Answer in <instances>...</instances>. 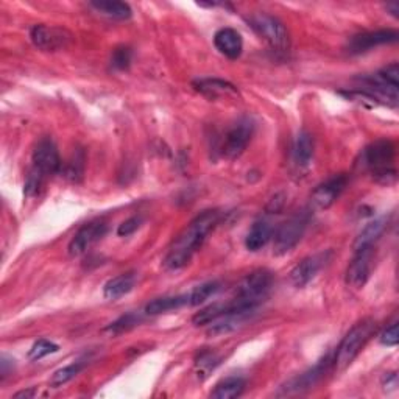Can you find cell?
<instances>
[{
    "label": "cell",
    "mask_w": 399,
    "mask_h": 399,
    "mask_svg": "<svg viewBox=\"0 0 399 399\" xmlns=\"http://www.w3.org/2000/svg\"><path fill=\"white\" fill-rule=\"evenodd\" d=\"M141 320H142V317L139 314H134V312L126 314V315H122L121 318H117L116 322L111 323L105 331L109 332V334H113V335L122 334V332L133 329L134 326H138L141 323Z\"/></svg>",
    "instance_id": "29"
},
{
    "label": "cell",
    "mask_w": 399,
    "mask_h": 399,
    "mask_svg": "<svg viewBox=\"0 0 399 399\" xmlns=\"http://www.w3.org/2000/svg\"><path fill=\"white\" fill-rule=\"evenodd\" d=\"M254 134V122L250 117H244L239 121L226 134L223 142L222 153L226 159H236L241 156L248 147Z\"/></svg>",
    "instance_id": "9"
},
{
    "label": "cell",
    "mask_w": 399,
    "mask_h": 399,
    "mask_svg": "<svg viewBox=\"0 0 399 399\" xmlns=\"http://www.w3.org/2000/svg\"><path fill=\"white\" fill-rule=\"evenodd\" d=\"M36 395V390L35 388H30V390H22V392H18L16 395H13L14 399H19V398H33Z\"/></svg>",
    "instance_id": "38"
},
{
    "label": "cell",
    "mask_w": 399,
    "mask_h": 399,
    "mask_svg": "<svg viewBox=\"0 0 399 399\" xmlns=\"http://www.w3.org/2000/svg\"><path fill=\"white\" fill-rule=\"evenodd\" d=\"M30 39L39 50L57 52L66 49L72 41V35L65 28L39 23V26H35L30 30Z\"/></svg>",
    "instance_id": "8"
},
{
    "label": "cell",
    "mask_w": 399,
    "mask_h": 399,
    "mask_svg": "<svg viewBox=\"0 0 399 399\" xmlns=\"http://www.w3.org/2000/svg\"><path fill=\"white\" fill-rule=\"evenodd\" d=\"M245 390V379L239 376H231L220 381L211 392L214 399H234L239 398Z\"/></svg>",
    "instance_id": "24"
},
{
    "label": "cell",
    "mask_w": 399,
    "mask_h": 399,
    "mask_svg": "<svg viewBox=\"0 0 399 399\" xmlns=\"http://www.w3.org/2000/svg\"><path fill=\"white\" fill-rule=\"evenodd\" d=\"M386 10L390 11V14H393L395 18H398V13H399V5L398 4H387L386 5Z\"/></svg>",
    "instance_id": "39"
},
{
    "label": "cell",
    "mask_w": 399,
    "mask_h": 399,
    "mask_svg": "<svg viewBox=\"0 0 399 399\" xmlns=\"http://www.w3.org/2000/svg\"><path fill=\"white\" fill-rule=\"evenodd\" d=\"M346 185H348V177L345 173L335 175V177L329 178L328 181L322 182V185L317 186L312 192L314 206H317L318 209H328V207H331L335 203V200L341 195Z\"/></svg>",
    "instance_id": "15"
},
{
    "label": "cell",
    "mask_w": 399,
    "mask_h": 399,
    "mask_svg": "<svg viewBox=\"0 0 399 399\" xmlns=\"http://www.w3.org/2000/svg\"><path fill=\"white\" fill-rule=\"evenodd\" d=\"M271 236H273V228H271L267 220H258L250 228L248 234L245 239V246L250 251H259L270 242Z\"/></svg>",
    "instance_id": "19"
},
{
    "label": "cell",
    "mask_w": 399,
    "mask_h": 399,
    "mask_svg": "<svg viewBox=\"0 0 399 399\" xmlns=\"http://www.w3.org/2000/svg\"><path fill=\"white\" fill-rule=\"evenodd\" d=\"M384 390H387V392H392V390L396 388V384H398V379H396V373H388L384 376Z\"/></svg>",
    "instance_id": "37"
},
{
    "label": "cell",
    "mask_w": 399,
    "mask_h": 399,
    "mask_svg": "<svg viewBox=\"0 0 399 399\" xmlns=\"http://www.w3.org/2000/svg\"><path fill=\"white\" fill-rule=\"evenodd\" d=\"M195 91H198L204 97L215 100V99H220V97H229V95H239L237 92V87L234 84H231L225 80H220V78H202V80H197L194 83Z\"/></svg>",
    "instance_id": "17"
},
{
    "label": "cell",
    "mask_w": 399,
    "mask_h": 399,
    "mask_svg": "<svg viewBox=\"0 0 399 399\" xmlns=\"http://www.w3.org/2000/svg\"><path fill=\"white\" fill-rule=\"evenodd\" d=\"M84 151L83 148L74 150V153L69 158V161L65 167V177L72 182H80L84 177Z\"/></svg>",
    "instance_id": "26"
},
{
    "label": "cell",
    "mask_w": 399,
    "mask_h": 399,
    "mask_svg": "<svg viewBox=\"0 0 399 399\" xmlns=\"http://www.w3.org/2000/svg\"><path fill=\"white\" fill-rule=\"evenodd\" d=\"M398 38H399V35L395 30L366 31V33H361V35H356L351 38V41L348 43V52L353 55H359V53L368 52L378 45L396 43Z\"/></svg>",
    "instance_id": "14"
},
{
    "label": "cell",
    "mask_w": 399,
    "mask_h": 399,
    "mask_svg": "<svg viewBox=\"0 0 399 399\" xmlns=\"http://www.w3.org/2000/svg\"><path fill=\"white\" fill-rule=\"evenodd\" d=\"M220 212L217 209L204 211L189 223L175 239L169 253L164 258V267L167 270H180L186 267L194 254L202 248L207 234L219 225Z\"/></svg>",
    "instance_id": "1"
},
{
    "label": "cell",
    "mask_w": 399,
    "mask_h": 399,
    "mask_svg": "<svg viewBox=\"0 0 399 399\" xmlns=\"http://www.w3.org/2000/svg\"><path fill=\"white\" fill-rule=\"evenodd\" d=\"M271 283H273V275H271V271L266 268L254 270L244 279L241 285L237 287V293L234 298L237 301L244 302L245 306L258 309V306L267 297Z\"/></svg>",
    "instance_id": "7"
},
{
    "label": "cell",
    "mask_w": 399,
    "mask_h": 399,
    "mask_svg": "<svg viewBox=\"0 0 399 399\" xmlns=\"http://www.w3.org/2000/svg\"><path fill=\"white\" fill-rule=\"evenodd\" d=\"M376 74L382 80H384L386 83L399 87V66H398V62H392V65H388L387 67L381 69L379 72H376Z\"/></svg>",
    "instance_id": "34"
},
{
    "label": "cell",
    "mask_w": 399,
    "mask_h": 399,
    "mask_svg": "<svg viewBox=\"0 0 399 399\" xmlns=\"http://www.w3.org/2000/svg\"><path fill=\"white\" fill-rule=\"evenodd\" d=\"M189 305V295H177V297H163L156 298L153 301H150L146 306L147 315H161L167 314L170 310H178L181 307H185Z\"/></svg>",
    "instance_id": "22"
},
{
    "label": "cell",
    "mask_w": 399,
    "mask_h": 399,
    "mask_svg": "<svg viewBox=\"0 0 399 399\" xmlns=\"http://www.w3.org/2000/svg\"><path fill=\"white\" fill-rule=\"evenodd\" d=\"M43 181H44V175L33 167V169L28 172L27 182H26V194L28 197L36 195L39 192V189H41V186H43Z\"/></svg>",
    "instance_id": "33"
},
{
    "label": "cell",
    "mask_w": 399,
    "mask_h": 399,
    "mask_svg": "<svg viewBox=\"0 0 399 399\" xmlns=\"http://www.w3.org/2000/svg\"><path fill=\"white\" fill-rule=\"evenodd\" d=\"M251 28L276 52H285L290 47L289 31L278 18L267 13H256L248 19Z\"/></svg>",
    "instance_id": "5"
},
{
    "label": "cell",
    "mask_w": 399,
    "mask_h": 399,
    "mask_svg": "<svg viewBox=\"0 0 399 399\" xmlns=\"http://www.w3.org/2000/svg\"><path fill=\"white\" fill-rule=\"evenodd\" d=\"M220 364V357L212 353V351H204V353L200 354L195 361L197 370H198V376L206 378L212 370H215V366Z\"/></svg>",
    "instance_id": "30"
},
{
    "label": "cell",
    "mask_w": 399,
    "mask_h": 399,
    "mask_svg": "<svg viewBox=\"0 0 399 399\" xmlns=\"http://www.w3.org/2000/svg\"><path fill=\"white\" fill-rule=\"evenodd\" d=\"M133 61V52L130 47H117L113 52V57H111V66L116 70H126L131 66Z\"/></svg>",
    "instance_id": "32"
},
{
    "label": "cell",
    "mask_w": 399,
    "mask_h": 399,
    "mask_svg": "<svg viewBox=\"0 0 399 399\" xmlns=\"http://www.w3.org/2000/svg\"><path fill=\"white\" fill-rule=\"evenodd\" d=\"M219 290H220V283L217 281H209L197 285L195 289L189 293V306L202 305V302H204L206 300L214 297Z\"/></svg>",
    "instance_id": "27"
},
{
    "label": "cell",
    "mask_w": 399,
    "mask_h": 399,
    "mask_svg": "<svg viewBox=\"0 0 399 399\" xmlns=\"http://www.w3.org/2000/svg\"><path fill=\"white\" fill-rule=\"evenodd\" d=\"M214 45L222 55L229 60H237L242 55L244 41L242 36L234 28H220L214 36Z\"/></svg>",
    "instance_id": "16"
},
{
    "label": "cell",
    "mask_w": 399,
    "mask_h": 399,
    "mask_svg": "<svg viewBox=\"0 0 399 399\" xmlns=\"http://www.w3.org/2000/svg\"><path fill=\"white\" fill-rule=\"evenodd\" d=\"M33 167L41 172L44 177L60 172L61 158L57 146L50 138H43L36 143L33 150Z\"/></svg>",
    "instance_id": "13"
},
{
    "label": "cell",
    "mask_w": 399,
    "mask_h": 399,
    "mask_svg": "<svg viewBox=\"0 0 399 399\" xmlns=\"http://www.w3.org/2000/svg\"><path fill=\"white\" fill-rule=\"evenodd\" d=\"M83 364H80V362H75V364H70L67 366H65V368H60L53 373V376L50 379V386L53 388H58L61 386H65L67 384L69 381L74 379L75 376H78V373L83 370Z\"/></svg>",
    "instance_id": "28"
},
{
    "label": "cell",
    "mask_w": 399,
    "mask_h": 399,
    "mask_svg": "<svg viewBox=\"0 0 399 399\" xmlns=\"http://www.w3.org/2000/svg\"><path fill=\"white\" fill-rule=\"evenodd\" d=\"M332 364L334 353H328L324 357H322L312 368L298 374V376L292 378L290 381H287L284 386L279 387L276 396H297L301 393H306L307 390L314 388L318 382L326 376V373L331 370Z\"/></svg>",
    "instance_id": "6"
},
{
    "label": "cell",
    "mask_w": 399,
    "mask_h": 399,
    "mask_svg": "<svg viewBox=\"0 0 399 399\" xmlns=\"http://www.w3.org/2000/svg\"><path fill=\"white\" fill-rule=\"evenodd\" d=\"M134 284H136V275L134 273H122L113 279H109V281L103 287V295H105V298L108 300H119L125 297V295H129L133 289H134Z\"/></svg>",
    "instance_id": "20"
},
{
    "label": "cell",
    "mask_w": 399,
    "mask_h": 399,
    "mask_svg": "<svg viewBox=\"0 0 399 399\" xmlns=\"http://www.w3.org/2000/svg\"><path fill=\"white\" fill-rule=\"evenodd\" d=\"M376 329L378 324L371 318H365V320L354 324L351 331L343 337L339 348L334 351L332 366H335V370L345 371L354 362V359L364 349L366 343L370 341Z\"/></svg>",
    "instance_id": "2"
},
{
    "label": "cell",
    "mask_w": 399,
    "mask_h": 399,
    "mask_svg": "<svg viewBox=\"0 0 399 399\" xmlns=\"http://www.w3.org/2000/svg\"><path fill=\"white\" fill-rule=\"evenodd\" d=\"M231 314V305L229 302H214V305L207 306L204 309L200 310L192 317L194 326H206L212 324L220 318L226 317Z\"/></svg>",
    "instance_id": "23"
},
{
    "label": "cell",
    "mask_w": 399,
    "mask_h": 399,
    "mask_svg": "<svg viewBox=\"0 0 399 399\" xmlns=\"http://www.w3.org/2000/svg\"><path fill=\"white\" fill-rule=\"evenodd\" d=\"M314 158V138L312 134L302 130L298 133L293 143V161L298 167H307Z\"/></svg>",
    "instance_id": "21"
},
{
    "label": "cell",
    "mask_w": 399,
    "mask_h": 399,
    "mask_svg": "<svg viewBox=\"0 0 399 399\" xmlns=\"http://www.w3.org/2000/svg\"><path fill=\"white\" fill-rule=\"evenodd\" d=\"M388 225V219L387 217H381L370 222L368 225H366L362 231L361 234L357 236L356 242H354V251L359 250H364V248H373L374 242L378 241V239L384 234V231Z\"/></svg>",
    "instance_id": "18"
},
{
    "label": "cell",
    "mask_w": 399,
    "mask_h": 399,
    "mask_svg": "<svg viewBox=\"0 0 399 399\" xmlns=\"http://www.w3.org/2000/svg\"><path fill=\"white\" fill-rule=\"evenodd\" d=\"M108 231V223L105 220H92L86 223L82 228L77 231V234L72 237L69 244V254L72 258L82 256L91 246L99 242L100 239L106 234Z\"/></svg>",
    "instance_id": "10"
},
{
    "label": "cell",
    "mask_w": 399,
    "mask_h": 399,
    "mask_svg": "<svg viewBox=\"0 0 399 399\" xmlns=\"http://www.w3.org/2000/svg\"><path fill=\"white\" fill-rule=\"evenodd\" d=\"M395 151V143L390 139L374 141L364 150L362 161L374 180L384 185H390L396 180V170L393 167Z\"/></svg>",
    "instance_id": "3"
},
{
    "label": "cell",
    "mask_w": 399,
    "mask_h": 399,
    "mask_svg": "<svg viewBox=\"0 0 399 399\" xmlns=\"http://www.w3.org/2000/svg\"><path fill=\"white\" fill-rule=\"evenodd\" d=\"M89 5L102 16H106V18L116 21L130 19L133 13L130 5L124 2H91Z\"/></svg>",
    "instance_id": "25"
},
{
    "label": "cell",
    "mask_w": 399,
    "mask_h": 399,
    "mask_svg": "<svg viewBox=\"0 0 399 399\" xmlns=\"http://www.w3.org/2000/svg\"><path fill=\"white\" fill-rule=\"evenodd\" d=\"M381 343L386 346H396L399 341V332H398V323H392L388 328L381 334Z\"/></svg>",
    "instance_id": "36"
},
{
    "label": "cell",
    "mask_w": 399,
    "mask_h": 399,
    "mask_svg": "<svg viewBox=\"0 0 399 399\" xmlns=\"http://www.w3.org/2000/svg\"><path fill=\"white\" fill-rule=\"evenodd\" d=\"M331 251H322L312 254V256H307L302 259L300 264L293 267L290 271V281L295 287L302 289L306 287L312 279L320 273V270L328 264V261L331 259Z\"/></svg>",
    "instance_id": "12"
},
{
    "label": "cell",
    "mask_w": 399,
    "mask_h": 399,
    "mask_svg": "<svg viewBox=\"0 0 399 399\" xmlns=\"http://www.w3.org/2000/svg\"><path fill=\"white\" fill-rule=\"evenodd\" d=\"M142 225V217H138V215H134V217H130L129 220H125L122 225H119L117 228V234L121 237H126V236H131L133 233H136Z\"/></svg>",
    "instance_id": "35"
},
{
    "label": "cell",
    "mask_w": 399,
    "mask_h": 399,
    "mask_svg": "<svg viewBox=\"0 0 399 399\" xmlns=\"http://www.w3.org/2000/svg\"><path fill=\"white\" fill-rule=\"evenodd\" d=\"M58 345H55L53 341L50 340H45L41 339L33 343V346L30 348V353H28V359L30 361H39V359H43L45 356H50L58 353Z\"/></svg>",
    "instance_id": "31"
},
{
    "label": "cell",
    "mask_w": 399,
    "mask_h": 399,
    "mask_svg": "<svg viewBox=\"0 0 399 399\" xmlns=\"http://www.w3.org/2000/svg\"><path fill=\"white\" fill-rule=\"evenodd\" d=\"M310 211L302 209L298 211L289 220H285L275 233L273 242V254L275 256H284L289 251H292L295 246L300 244V241L305 236L306 229L310 222Z\"/></svg>",
    "instance_id": "4"
},
{
    "label": "cell",
    "mask_w": 399,
    "mask_h": 399,
    "mask_svg": "<svg viewBox=\"0 0 399 399\" xmlns=\"http://www.w3.org/2000/svg\"><path fill=\"white\" fill-rule=\"evenodd\" d=\"M373 264V248L356 251L353 261L349 262L345 275V283L354 290H361L368 283Z\"/></svg>",
    "instance_id": "11"
}]
</instances>
